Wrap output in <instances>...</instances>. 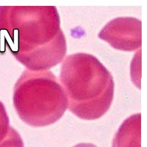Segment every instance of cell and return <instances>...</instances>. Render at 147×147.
<instances>
[{"label": "cell", "instance_id": "obj_3", "mask_svg": "<svg viewBox=\"0 0 147 147\" xmlns=\"http://www.w3.org/2000/svg\"><path fill=\"white\" fill-rule=\"evenodd\" d=\"M14 99L20 118L34 127L54 124L68 108L62 85L50 71H26L16 85Z\"/></svg>", "mask_w": 147, "mask_h": 147}, {"label": "cell", "instance_id": "obj_5", "mask_svg": "<svg viewBox=\"0 0 147 147\" xmlns=\"http://www.w3.org/2000/svg\"><path fill=\"white\" fill-rule=\"evenodd\" d=\"M113 147H141V114L124 121L114 138Z\"/></svg>", "mask_w": 147, "mask_h": 147}, {"label": "cell", "instance_id": "obj_1", "mask_svg": "<svg viewBox=\"0 0 147 147\" xmlns=\"http://www.w3.org/2000/svg\"><path fill=\"white\" fill-rule=\"evenodd\" d=\"M14 55L30 71H48L67 53L64 32L55 7L14 8Z\"/></svg>", "mask_w": 147, "mask_h": 147}, {"label": "cell", "instance_id": "obj_4", "mask_svg": "<svg viewBox=\"0 0 147 147\" xmlns=\"http://www.w3.org/2000/svg\"><path fill=\"white\" fill-rule=\"evenodd\" d=\"M98 37L116 50L132 51L142 45L141 21L134 17H119L107 24Z\"/></svg>", "mask_w": 147, "mask_h": 147}, {"label": "cell", "instance_id": "obj_7", "mask_svg": "<svg viewBox=\"0 0 147 147\" xmlns=\"http://www.w3.org/2000/svg\"><path fill=\"white\" fill-rule=\"evenodd\" d=\"M9 128V119L6 113L0 111V142L7 136Z\"/></svg>", "mask_w": 147, "mask_h": 147}, {"label": "cell", "instance_id": "obj_2", "mask_svg": "<svg viewBox=\"0 0 147 147\" xmlns=\"http://www.w3.org/2000/svg\"><path fill=\"white\" fill-rule=\"evenodd\" d=\"M59 77L68 108L77 117L95 120L108 111L114 98V81L97 58L85 53L68 55Z\"/></svg>", "mask_w": 147, "mask_h": 147}, {"label": "cell", "instance_id": "obj_6", "mask_svg": "<svg viewBox=\"0 0 147 147\" xmlns=\"http://www.w3.org/2000/svg\"><path fill=\"white\" fill-rule=\"evenodd\" d=\"M0 147H24V146L18 132L10 127L7 136L0 142Z\"/></svg>", "mask_w": 147, "mask_h": 147}, {"label": "cell", "instance_id": "obj_8", "mask_svg": "<svg viewBox=\"0 0 147 147\" xmlns=\"http://www.w3.org/2000/svg\"><path fill=\"white\" fill-rule=\"evenodd\" d=\"M73 147H97L95 145L92 144H87V143H81L77 144V145Z\"/></svg>", "mask_w": 147, "mask_h": 147}]
</instances>
